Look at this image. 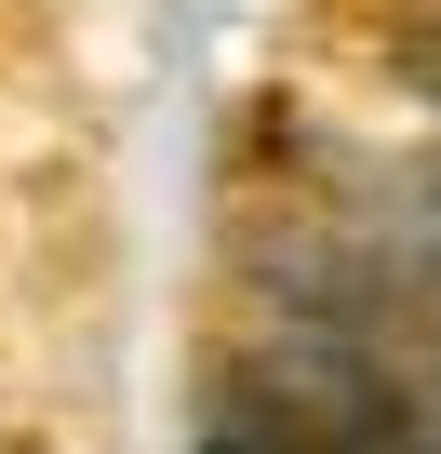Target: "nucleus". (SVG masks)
Returning a JSON list of instances; mask_svg holds the SVG:
<instances>
[]
</instances>
